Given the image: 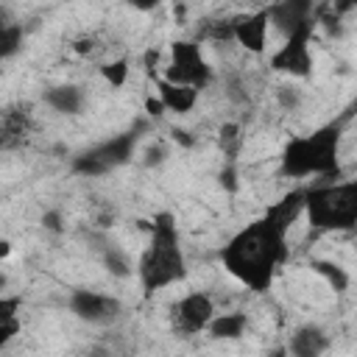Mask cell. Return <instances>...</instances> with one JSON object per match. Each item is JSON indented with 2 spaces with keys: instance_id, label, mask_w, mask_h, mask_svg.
<instances>
[{
  "instance_id": "cell-15",
  "label": "cell",
  "mask_w": 357,
  "mask_h": 357,
  "mask_svg": "<svg viewBox=\"0 0 357 357\" xmlns=\"http://www.w3.org/2000/svg\"><path fill=\"white\" fill-rule=\"evenodd\" d=\"M248 326V318L243 312H220V315H212V321L206 324V332L218 340H231V337H240Z\"/></svg>"
},
{
  "instance_id": "cell-3",
  "label": "cell",
  "mask_w": 357,
  "mask_h": 357,
  "mask_svg": "<svg viewBox=\"0 0 357 357\" xmlns=\"http://www.w3.org/2000/svg\"><path fill=\"white\" fill-rule=\"evenodd\" d=\"M282 170L293 178L337 170V128H321L310 137L290 139L282 153Z\"/></svg>"
},
{
  "instance_id": "cell-31",
  "label": "cell",
  "mask_w": 357,
  "mask_h": 357,
  "mask_svg": "<svg viewBox=\"0 0 357 357\" xmlns=\"http://www.w3.org/2000/svg\"><path fill=\"white\" fill-rule=\"evenodd\" d=\"M173 139H176V142H181V145H187V148L192 145V137H187V131H178V128L173 131Z\"/></svg>"
},
{
  "instance_id": "cell-13",
  "label": "cell",
  "mask_w": 357,
  "mask_h": 357,
  "mask_svg": "<svg viewBox=\"0 0 357 357\" xmlns=\"http://www.w3.org/2000/svg\"><path fill=\"white\" fill-rule=\"evenodd\" d=\"M45 103L59 114H78L84 106V92L75 84H59L45 92Z\"/></svg>"
},
{
  "instance_id": "cell-22",
  "label": "cell",
  "mask_w": 357,
  "mask_h": 357,
  "mask_svg": "<svg viewBox=\"0 0 357 357\" xmlns=\"http://www.w3.org/2000/svg\"><path fill=\"white\" fill-rule=\"evenodd\" d=\"M20 312V296H0V321H14Z\"/></svg>"
},
{
  "instance_id": "cell-17",
  "label": "cell",
  "mask_w": 357,
  "mask_h": 357,
  "mask_svg": "<svg viewBox=\"0 0 357 357\" xmlns=\"http://www.w3.org/2000/svg\"><path fill=\"white\" fill-rule=\"evenodd\" d=\"M100 259H103V268L112 273V276H117V279H126V276H131V262H128V257L120 251V248H114V245H106L103 248V254H100Z\"/></svg>"
},
{
  "instance_id": "cell-26",
  "label": "cell",
  "mask_w": 357,
  "mask_h": 357,
  "mask_svg": "<svg viewBox=\"0 0 357 357\" xmlns=\"http://www.w3.org/2000/svg\"><path fill=\"white\" fill-rule=\"evenodd\" d=\"M20 332V324H17V318L14 321H0V349L3 346H8L11 340H14V335Z\"/></svg>"
},
{
  "instance_id": "cell-2",
  "label": "cell",
  "mask_w": 357,
  "mask_h": 357,
  "mask_svg": "<svg viewBox=\"0 0 357 357\" xmlns=\"http://www.w3.org/2000/svg\"><path fill=\"white\" fill-rule=\"evenodd\" d=\"M151 245L139 259V282L145 293L167 287L184 276V254L178 248V234L170 215H156L151 226Z\"/></svg>"
},
{
  "instance_id": "cell-8",
  "label": "cell",
  "mask_w": 357,
  "mask_h": 357,
  "mask_svg": "<svg viewBox=\"0 0 357 357\" xmlns=\"http://www.w3.org/2000/svg\"><path fill=\"white\" fill-rule=\"evenodd\" d=\"M70 312L86 324H109L120 315V301L106 296V293H95V290H75L70 296Z\"/></svg>"
},
{
  "instance_id": "cell-34",
  "label": "cell",
  "mask_w": 357,
  "mask_h": 357,
  "mask_svg": "<svg viewBox=\"0 0 357 357\" xmlns=\"http://www.w3.org/2000/svg\"><path fill=\"white\" fill-rule=\"evenodd\" d=\"M6 282H8V279H6V273H3V271H0V290H3V287H6Z\"/></svg>"
},
{
  "instance_id": "cell-27",
  "label": "cell",
  "mask_w": 357,
  "mask_h": 357,
  "mask_svg": "<svg viewBox=\"0 0 357 357\" xmlns=\"http://www.w3.org/2000/svg\"><path fill=\"white\" fill-rule=\"evenodd\" d=\"M220 187L229 190V192L237 190V176H234V167H231V165H229L226 170H220Z\"/></svg>"
},
{
  "instance_id": "cell-28",
  "label": "cell",
  "mask_w": 357,
  "mask_h": 357,
  "mask_svg": "<svg viewBox=\"0 0 357 357\" xmlns=\"http://www.w3.org/2000/svg\"><path fill=\"white\" fill-rule=\"evenodd\" d=\"M145 109H148V114H151V117L165 114V103H162L159 98H148V100H145Z\"/></svg>"
},
{
  "instance_id": "cell-35",
  "label": "cell",
  "mask_w": 357,
  "mask_h": 357,
  "mask_svg": "<svg viewBox=\"0 0 357 357\" xmlns=\"http://www.w3.org/2000/svg\"><path fill=\"white\" fill-rule=\"evenodd\" d=\"M340 3H343V6H351V3H354V0H340Z\"/></svg>"
},
{
  "instance_id": "cell-5",
  "label": "cell",
  "mask_w": 357,
  "mask_h": 357,
  "mask_svg": "<svg viewBox=\"0 0 357 357\" xmlns=\"http://www.w3.org/2000/svg\"><path fill=\"white\" fill-rule=\"evenodd\" d=\"M162 78H167L173 84H190L195 89H204L209 84V78H212V70L204 61L198 45H192V42H173L170 64L165 67Z\"/></svg>"
},
{
  "instance_id": "cell-25",
  "label": "cell",
  "mask_w": 357,
  "mask_h": 357,
  "mask_svg": "<svg viewBox=\"0 0 357 357\" xmlns=\"http://www.w3.org/2000/svg\"><path fill=\"white\" fill-rule=\"evenodd\" d=\"M42 226H45L47 231H53V234L64 231V220H61V212H59V209H47V212L42 215Z\"/></svg>"
},
{
  "instance_id": "cell-23",
  "label": "cell",
  "mask_w": 357,
  "mask_h": 357,
  "mask_svg": "<svg viewBox=\"0 0 357 357\" xmlns=\"http://www.w3.org/2000/svg\"><path fill=\"white\" fill-rule=\"evenodd\" d=\"M237 142H240V128H237L234 123H226V126L220 128V145H223V148L231 153Z\"/></svg>"
},
{
  "instance_id": "cell-14",
  "label": "cell",
  "mask_w": 357,
  "mask_h": 357,
  "mask_svg": "<svg viewBox=\"0 0 357 357\" xmlns=\"http://www.w3.org/2000/svg\"><path fill=\"white\" fill-rule=\"evenodd\" d=\"M326 346H329V340L318 326H301L290 337V351L296 357H318L326 351Z\"/></svg>"
},
{
  "instance_id": "cell-16",
  "label": "cell",
  "mask_w": 357,
  "mask_h": 357,
  "mask_svg": "<svg viewBox=\"0 0 357 357\" xmlns=\"http://www.w3.org/2000/svg\"><path fill=\"white\" fill-rule=\"evenodd\" d=\"M22 39H25L22 25H17V22H11V20L0 22V59L17 56L20 47H22Z\"/></svg>"
},
{
  "instance_id": "cell-9",
  "label": "cell",
  "mask_w": 357,
  "mask_h": 357,
  "mask_svg": "<svg viewBox=\"0 0 357 357\" xmlns=\"http://www.w3.org/2000/svg\"><path fill=\"white\" fill-rule=\"evenodd\" d=\"M268 28H271V14L268 8H259L254 14H243L231 20V39L240 42L248 53H262L268 42Z\"/></svg>"
},
{
  "instance_id": "cell-19",
  "label": "cell",
  "mask_w": 357,
  "mask_h": 357,
  "mask_svg": "<svg viewBox=\"0 0 357 357\" xmlns=\"http://www.w3.org/2000/svg\"><path fill=\"white\" fill-rule=\"evenodd\" d=\"M73 170H75V173H81V176H103V173H109V170H106V165H103L92 151H86V153L75 156V159H73Z\"/></svg>"
},
{
  "instance_id": "cell-7",
  "label": "cell",
  "mask_w": 357,
  "mask_h": 357,
  "mask_svg": "<svg viewBox=\"0 0 357 357\" xmlns=\"http://www.w3.org/2000/svg\"><path fill=\"white\" fill-rule=\"evenodd\" d=\"M215 315V304L206 293L201 290H192L187 296H181L176 304H173V326L176 332L181 335H198V332H206V324L212 321Z\"/></svg>"
},
{
  "instance_id": "cell-29",
  "label": "cell",
  "mask_w": 357,
  "mask_h": 357,
  "mask_svg": "<svg viewBox=\"0 0 357 357\" xmlns=\"http://www.w3.org/2000/svg\"><path fill=\"white\" fill-rule=\"evenodd\" d=\"M159 3H162V0H128V6L137 8V11H153Z\"/></svg>"
},
{
  "instance_id": "cell-30",
  "label": "cell",
  "mask_w": 357,
  "mask_h": 357,
  "mask_svg": "<svg viewBox=\"0 0 357 357\" xmlns=\"http://www.w3.org/2000/svg\"><path fill=\"white\" fill-rule=\"evenodd\" d=\"M156 64H159V50H156V47H151V50L145 53V70H148V73H153V67H156Z\"/></svg>"
},
{
  "instance_id": "cell-11",
  "label": "cell",
  "mask_w": 357,
  "mask_h": 357,
  "mask_svg": "<svg viewBox=\"0 0 357 357\" xmlns=\"http://www.w3.org/2000/svg\"><path fill=\"white\" fill-rule=\"evenodd\" d=\"M156 89H159V100L165 103V109L176 114H187L198 100V89L190 84H173L167 78H156Z\"/></svg>"
},
{
  "instance_id": "cell-24",
  "label": "cell",
  "mask_w": 357,
  "mask_h": 357,
  "mask_svg": "<svg viewBox=\"0 0 357 357\" xmlns=\"http://www.w3.org/2000/svg\"><path fill=\"white\" fill-rule=\"evenodd\" d=\"M165 156H167V148L159 142V145H151L148 151H145V159H142V165L145 167H156V165H162L165 162Z\"/></svg>"
},
{
  "instance_id": "cell-10",
  "label": "cell",
  "mask_w": 357,
  "mask_h": 357,
  "mask_svg": "<svg viewBox=\"0 0 357 357\" xmlns=\"http://www.w3.org/2000/svg\"><path fill=\"white\" fill-rule=\"evenodd\" d=\"M310 11H312V0H282L279 6L268 8L271 25H276L284 36L298 31V28H304V25H312Z\"/></svg>"
},
{
  "instance_id": "cell-32",
  "label": "cell",
  "mask_w": 357,
  "mask_h": 357,
  "mask_svg": "<svg viewBox=\"0 0 357 357\" xmlns=\"http://www.w3.org/2000/svg\"><path fill=\"white\" fill-rule=\"evenodd\" d=\"M75 50H78V53H89V50H92V42L81 39V42H75Z\"/></svg>"
},
{
  "instance_id": "cell-4",
  "label": "cell",
  "mask_w": 357,
  "mask_h": 357,
  "mask_svg": "<svg viewBox=\"0 0 357 357\" xmlns=\"http://www.w3.org/2000/svg\"><path fill=\"white\" fill-rule=\"evenodd\" d=\"M304 209L315 229H351L357 220V184H329L304 192Z\"/></svg>"
},
{
  "instance_id": "cell-21",
  "label": "cell",
  "mask_w": 357,
  "mask_h": 357,
  "mask_svg": "<svg viewBox=\"0 0 357 357\" xmlns=\"http://www.w3.org/2000/svg\"><path fill=\"white\" fill-rule=\"evenodd\" d=\"M276 98H279V103L284 106V109H298V103H301V89L298 86H293V84H282L279 89H276Z\"/></svg>"
},
{
  "instance_id": "cell-18",
  "label": "cell",
  "mask_w": 357,
  "mask_h": 357,
  "mask_svg": "<svg viewBox=\"0 0 357 357\" xmlns=\"http://www.w3.org/2000/svg\"><path fill=\"white\" fill-rule=\"evenodd\" d=\"M128 59H114V61H106L103 67H100V75H103V81L109 84V86H114V89H120L126 81H128Z\"/></svg>"
},
{
  "instance_id": "cell-20",
  "label": "cell",
  "mask_w": 357,
  "mask_h": 357,
  "mask_svg": "<svg viewBox=\"0 0 357 357\" xmlns=\"http://www.w3.org/2000/svg\"><path fill=\"white\" fill-rule=\"evenodd\" d=\"M312 268H315L318 273H324L335 290H346V284H349V276H346V271H343L340 265H332V262H315Z\"/></svg>"
},
{
  "instance_id": "cell-1",
  "label": "cell",
  "mask_w": 357,
  "mask_h": 357,
  "mask_svg": "<svg viewBox=\"0 0 357 357\" xmlns=\"http://www.w3.org/2000/svg\"><path fill=\"white\" fill-rule=\"evenodd\" d=\"M284 254V229L271 218H262L243 229L223 248V265L243 284L262 290L268 287L279 259Z\"/></svg>"
},
{
  "instance_id": "cell-6",
  "label": "cell",
  "mask_w": 357,
  "mask_h": 357,
  "mask_svg": "<svg viewBox=\"0 0 357 357\" xmlns=\"http://www.w3.org/2000/svg\"><path fill=\"white\" fill-rule=\"evenodd\" d=\"M310 31L312 25H304L293 33H287L284 45L271 56V67L276 73H284L290 78H304L312 70V56H310Z\"/></svg>"
},
{
  "instance_id": "cell-12",
  "label": "cell",
  "mask_w": 357,
  "mask_h": 357,
  "mask_svg": "<svg viewBox=\"0 0 357 357\" xmlns=\"http://www.w3.org/2000/svg\"><path fill=\"white\" fill-rule=\"evenodd\" d=\"M134 145H137V134L126 131V134H117V137L100 142L98 148H92V153L106 165V170H112V167H120V165H126L131 159Z\"/></svg>"
},
{
  "instance_id": "cell-33",
  "label": "cell",
  "mask_w": 357,
  "mask_h": 357,
  "mask_svg": "<svg viewBox=\"0 0 357 357\" xmlns=\"http://www.w3.org/2000/svg\"><path fill=\"white\" fill-rule=\"evenodd\" d=\"M11 254V243L8 240H0V259H6Z\"/></svg>"
}]
</instances>
